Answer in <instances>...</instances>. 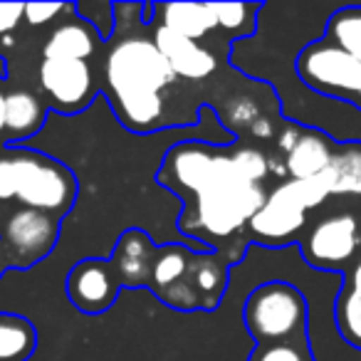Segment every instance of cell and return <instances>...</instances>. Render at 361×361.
<instances>
[{
	"label": "cell",
	"mask_w": 361,
	"mask_h": 361,
	"mask_svg": "<svg viewBox=\"0 0 361 361\" xmlns=\"http://www.w3.org/2000/svg\"><path fill=\"white\" fill-rule=\"evenodd\" d=\"M37 349V329L27 317L0 312V361H27Z\"/></svg>",
	"instance_id": "obj_20"
},
{
	"label": "cell",
	"mask_w": 361,
	"mask_h": 361,
	"mask_svg": "<svg viewBox=\"0 0 361 361\" xmlns=\"http://www.w3.org/2000/svg\"><path fill=\"white\" fill-rule=\"evenodd\" d=\"M290 139L280 141L285 154V173L292 180H319L331 166L336 144L317 129H297L287 134Z\"/></svg>",
	"instance_id": "obj_12"
},
{
	"label": "cell",
	"mask_w": 361,
	"mask_h": 361,
	"mask_svg": "<svg viewBox=\"0 0 361 361\" xmlns=\"http://www.w3.org/2000/svg\"><path fill=\"white\" fill-rule=\"evenodd\" d=\"M231 262L218 250H191L180 243H166L154 252L146 287L164 305L180 312H213L228 290Z\"/></svg>",
	"instance_id": "obj_3"
},
{
	"label": "cell",
	"mask_w": 361,
	"mask_h": 361,
	"mask_svg": "<svg viewBox=\"0 0 361 361\" xmlns=\"http://www.w3.org/2000/svg\"><path fill=\"white\" fill-rule=\"evenodd\" d=\"M270 171V159L252 146L180 141L166 151L156 183L183 201L178 231L216 250L218 240L245 231L265 203Z\"/></svg>",
	"instance_id": "obj_1"
},
{
	"label": "cell",
	"mask_w": 361,
	"mask_h": 361,
	"mask_svg": "<svg viewBox=\"0 0 361 361\" xmlns=\"http://www.w3.org/2000/svg\"><path fill=\"white\" fill-rule=\"evenodd\" d=\"M146 25H161L201 42L218 30L211 3H146Z\"/></svg>",
	"instance_id": "obj_15"
},
{
	"label": "cell",
	"mask_w": 361,
	"mask_h": 361,
	"mask_svg": "<svg viewBox=\"0 0 361 361\" xmlns=\"http://www.w3.org/2000/svg\"><path fill=\"white\" fill-rule=\"evenodd\" d=\"M47 104L40 94L30 90H13L6 94V129L3 144L20 146L45 126Z\"/></svg>",
	"instance_id": "obj_17"
},
{
	"label": "cell",
	"mask_w": 361,
	"mask_h": 361,
	"mask_svg": "<svg viewBox=\"0 0 361 361\" xmlns=\"http://www.w3.org/2000/svg\"><path fill=\"white\" fill-rule=\"evenodd\" d=\"M361 245L359 221L349 213L326 216L302 235L300 247L307 265L326 272H349Z\"/></svg>",
	"instance_id": "obj_9"
},
{
	"label": "cell",
	"mask_w": 361,
	"mask_h": 361,
	"mask_svg": "<svg viewBox=\"0 0 361 361\" xmlns=\"http://www.w3.org/2000/svg\"><path fill=\"white\" fill-rule=\"evenodd\" d=\"M243 324L255 346L307 339L310 307L305 292L282 280L257 285L243 305Z\"/></svg>",
	"instance_id": "obj_5"
},
{
	"label": "cell",
	"mask_w": 361,
	"mask_h": 361,
	"mask_svg": "<svg viewBox=\"0 0 361 361\" xmlns=\"http://www.w3.org/2000/svg\"><path fill=\"white\" fill-rule=\"evenodd\" d=\"M62 221L30 208H13L0 218V255L8 267L27 270L55 250Z\"/></svg>",
	"instance_id": "obj_8"
},
{
	"label": "cell",
	"mask_w": 361,
	"mask_h": 361,
	"mask_svg": "<svg viewBox=\"0 0 361 361\" xmlns=\"http://www.w3.org/2000/svg\"><path fill=\"white\" fill-rule=\"evenodd\" d=\"M25 20V6L23 3H0V37L8 40Z\"/></svg>",
	"instance_id": "obj_26"
},
{
	"label": "cell",
	"mask_w": 361,
	"mask_h": 361,
	"mask_svg": "<svg viewBox=\"0 0 361 361\" xmlns=\"http://www.w3.org/2000/svg\"><path fill=\"white\" fill-rule=\"evenodd\" d=\"M65 290L70 302L85 314H102L119 297V280L114 275V267L109 260L102 257H85L75 262L67 272Z\"/></svg>",
	"instance_id": "obj_11"
},
{
	"label": "cell",
	"mask_w": 361,
	"mask_h": 361,
	"mask_svg": "<svg viewBox=\"0 0 361 361\" xmlns=\"http://www.w3.org/2000/svg\"><path fill=\"white\" fill-rule=\"evenodd\" d=\"M75 13V3H30L25 6V23L30 27H45L57 16H72Z\"/></svg>",
	"instance_id": "obj_25"
},
{
	"label": "cell",
	"mask_w": 361,
	"mask_h": 361,
	"mask_svg": "<svg viewBox=\"0 0 361 361\" xmlns=\"http://www.w3.org/2000/svg\"><path fill=\"white\" fill-rule=\"evenodd\" d=\"M262 8H265L262 3H211L218 30L228 40L250 37L257 27V13Z\"/></svg>",
	"instance_id": "obj_22"
},
{
	"label": "cell",
	"mask_w": 361,
	"mask_h": 361,
	"mask_svg": "<svg viewBox=\"0 0 361 361\" xmlns=\"http://www.w3.org/2000/svg\"><path fill=\"white\" fill-rule=\"evenodd\" d=\"M149 30L151 40L159 47V52L169 62L171 70H173L176 80L201 82L208 80L218 70V57L208 47H203L201 42L188 40V37L161 25H149Z\"/></svg>",
	"instance_id": "obj_13"
},
{
	"label": "cell",
	"mask_w": 361,
	"mask_h": 361,
	"mask_svg": "<svg viewBox=\"0 0 361 361\" xmlns=\"http://www.w3.org/2000/svg\"><path fill=\"white\" fill-rule=\"evenodd\" d=\"M3 129H6V94L0 92V136H3Z\"/></svg>",
	"instance_id": "obj_27"
},
{
	"label": "cell",
	"mask_w": 361,
	"mask_h": 361,
	"mask_svg": "<svg viewBox=\"0 0 361 361\" xmlns=\"http://www.w3.org/2000/svg\"><path fill=\"white\" fill-rule=\"evenodd\" d=\"M37 85L47 109L70 116L85 111L99 94V80L92 62L42 60Z\"/></svg>",
	"instance_id": "obj_10"
},
{
	"label": "cell",
	"mask_w": 361,
	"mask_h": 361,
	"mask_svg": "<svg viewBox=\"0 0 361 361\" xmlns=\"http://www.w3.org/2000/svg\"><path fill=\"white\" fill-rule=\"evenodd\" d=\"M77 18L87 20L102 35L104 45L114 35V3H75Z\"/></svg>",
	"instance_id": "obj_24"
},
{
	"label": "cell",
	"mask_w": 361,
	"mask_h": 361,
	"mask_svg": "<svg viewBox=\"0 0 361 361\" xmlns=\"http://www.w3.org/2000/svg\"><path fill=\"white\" fill-rule=\"evenodd\" d=\"M176 75L149 32H126L104 45L99 92L106 97L116 121L134 134L176 126L169 114V90Z\"/></svg>",
	"instance_id": "obj_2"
},
{
	"label": "cell",
	"mask_w": 361,
	"mask_h": 361,
	"mask_svg": "<svg viewBox=\"0 0 361 361\" xmlns=\"http://www.w3.org/2000/svg\"><path fill=\"white\" fill-rule=\"evenodd\" d=\"M247 361H317L310 349V336L290 344H267L252 346Z\"/></svg>",
	"instance_id": "obj_23"
},
{
	"label": "cell",
	"mask_w": 361,
	"mask_h": 361,
	"mask_svg": "<svg viewBox=\"0 0 361 361\" xmlns=\"http://www.w3.org/2000/svg\"><path fill=\"white\" fill-rule=\"evenodd\" d=\"M334 322L341 339L361 349V260L346 272L341 290L334 300Z\"/></svg>",
	"instance_id": "obj_18"
},
{
	"label": "cell",
	"mask_w": 361,
	"mask_h": 361,
	"mask_svg": "<svg viewBox=\"0 0 361 361\" xmlns=\"http://www.w3.org/2000/svg\"><path fill=\"white\" fill-rule=\"evenodd\" d=\"M329 196L322 180H282L267 193L265 203L250 218L245 233L250 243L267 247H285L302 240L307 213Z\"/></svg>",
	"instance_id": "obj_6"
},
{
	"label": "cell",
	"mask_w": 361,
	"mask_h": 361,
	"mask_svg": "<svg viewBox=\"0 0 361 361\" xmlns=\"http://www.w3.org/2000/svg\"><path fill=\"white\" fill-rule=\"evenodd\" d=\"M6 77V65H3V60H0V80Z\"/></svg>",
	"instance_id": "obj_28"
},
{
	"label": "cell",
	"mask_w": 361,
	"mask_h": 361,
	"mask_svg": "<svg viewBox=\"0 0 361 361\" xmlns=\"http://www.w3.org/2000/svg\"><path fill=\"white\" fill-rule=\"evenodd\" d=\"M104 50L102 35L82 18L72 16L60 20L42 45V60L92 62Z\"/></svg>",
	"instance_id": "obj_14"
},
{
	"label": "cell",
	"mask_w": 361,
	"mask_h": 361,
	"mask_svg": "<svg viewBox=\"0 0 361 361\" xmlns=\"http://www.w3.org/2000/svg\"><path fill=\"white\" fill-rule=\"evenodd\" d=\"M295 72L310 90L361 109V62L351 60L324 40H314L300 50Z\"/></svg>",
	"instance_id": "obj_7"
},
{
	"label": "cell",
	"mask_w": 361,
	"mask_h": 361,
	"mask_svg": "<svg viewBox=\"0 0 361 361\" xmlns=\"http://www.w3.org/2000/svg\"><path fill=\"white\" fill-rule=\"evenodd\" d=\"M77 176L62 161L25 146H0V203L62 218L75 208Z\"/></svg>",
	"instance_id": "obj_4"
},
{
	"label": "cell",
	"mask_w": 361,
	"mask_h": 361,
	"mask_svg": "<svg viewBox=\"0 0 361 361\" xmlns=\"http://www.w3.org/2000/svg\"><path fill=\"white\" fill-rule=\"evenodd\" d=\"M322 40L361 62V6H346L331 13Z\"/></svg>",
	"instance_id": "obj_21"
},
{
	"label": "cell",
	"mask_w": 361,
	"mask_h": 361,
	"mask_svg": "<svg viewBox=\"0 0 361 361\" xmlns=\"http://www.w3.org/2000/svg\"><path fill=\"white\" fill-rule=\"evenodd\" d=\"M319 180L329 196H361V146H336L331 166Z\"/></svg>",
	"instance_id": "obj_19"
},
{
	"label": "cell",
	"mask_w": 361,
	"mask_h": 361,
	"mask_svg": "<svg viewBox=\"0 0 361 361\" xmlns=\"http://www.w3.org/2000/svg\"><path fill=\"white\" fill-rule=\"evenodd\" d=\"M156 245L151 243L149 233L141 228H129L114 243L111 250V267L121 287H146L149 267L154 260Z\"/></svg>",
	"instance_id": "obj_16"
}]
</instances>
